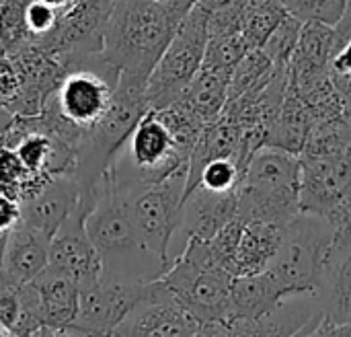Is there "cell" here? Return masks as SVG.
Returning <instances> with one entry per match:
<instances>
[{"label":"cell","instance_id":"2e32d148","mask_svg":"<svg viewBox=\"0 0 351 337\" xmlns=\"http://www.w3.org/2000/svg\"><path fill=\"white\" fill-rule=\"evenodd\" d=\"M8 58H12L19 68L21 86L6 109L12 115H39L68 74V68L58 58L33 43Z\"/></svg>","mask_w":351,"mask_h":337},{"label":"cell","instance_id":"30bf717a","mask_svg":"<svg viewBox=\"0 0 351 337\" xmlns=\"http://www.w3.org/2000/svg\"><path fill=\"white\" fill-rule=\"evenodd\" d=\"M115 0H70L58 8L53 29L33 45L58 58L68 72L103 49V35Z\"/></svg>","mask_w":351,"mask_h":337},{"label":"cell","instance_id":"e575fe53","mask_svg":"<svg viewBox=\"0 0 351 337\" xmlns=\"http://www.w3.org/2000/svg\"><path fill=\"white\" fill-rule=\"evenodd\" d=\"M21 222V202L12 196L0 194V233H8Z\"/></svg>","mask_w":351,"mask_h":337},{"label":"cell","instance_id":"d6a6232c","mask_svg":"<svg viewBox=\"0 0 351 337\" xmlns=\"http://www.w3.org/2000/svg\"><path fill=\"white\" fill-rule=\"evenodd\" d=\"M21 86L19 68L8 56H0V107H8Z\"/></svg>","mask_w":351,"mask_h":337},{"label":"cell","instance_id":"f1b7e54d","mask_svg":"<svg viewBox=\"0 0 351 337\" xmlns=\"http://www.w3.org/2000/svg\"><path fill=\"white\" fill-rule=\"evenodd\" d=\"M245 169L234 161V159H212L204 165V169L197 175V185L216 191V194H226V191H237L241 179H243Z\"/></svg>","mask_w":351,"mask_h":337},{"label":"cell","instance_id":"8992f818","mask_svg":"<svg viewBox=\"0 0 351 337\" xmlns=\"http://www.w3.org/2000/svg\"><path fill=\"white\" fill-rule=\"evenodd\" d=\"M210 0H197L179 23L146 82L150 109L175 103L204 66L210 39Z\"/></svg>","mask_w":351,"mask_h":337},{"label":"cell","instance_id":"5bb4252c","mask_svg":"<svg viewBox=\"0 0 351 337\" xmlns=\"http://www.w3.org/2000/svg\"><path fill=\"white\" fill-rule=\"evenodd\" d=\"M78 284L64 272L47 266L21 286V303L43 327V336H64L78 311Z\"/></svg>","mask_w":351,"mask_h":337},{"label":"cell","instance_id":"b9f144b4","mask_svg":"<svg viewBox=\"0 0 351 337\" xmlns=\"http://www.w3.org/2000/svg\"><path fill=\"white\" fill-rule=\"evenodd\" d=\"M150 2H171V0H150ZM189 4H195L197 0H187Z\"/></svg>","mask_w":351,"mask_h":337},{"label":"cell","instance_id":"d6986e66","mask_svg":"<svg viewBox=\"0 0 351 337\" xmlns=\"http://www.w3.org/2000/svg\"><path fill=\"white\" fill-rule=\"evenodd\" d=\"M315 299L319 311L335 323L351 325V235L335 231L333 245L323 264Z\"/></svg>","mask_w":351,"mask_h":337},{"label":"cell","instance_id":"4316f807","mask_svg":"<svg viewBox=\"0 0 351 337\" xmlns=\"http://www.w3.org/2000/svg\"><path fill=\"white\" fill-rule=\"evenodd\" d=\"M31 0H0V56H12L29 45L25 12Z\"/></svg>","mask_w":351,"mask_h":337},{"label":"cell","instance_id":"52a82bcc","mask_svg":"<svg viewBox=\"0 0 351 337\" xmlns=\"http://www.w3.org/2000/svg\"><path fill=\"white\" fill-rule=\"evenodd\" d=\"M333 239L335 229L325 216L298 212L284 226L282 245L267 272L290 297L315 294Z\"/></svg>","mask_w":351,"mask_h":337},{"label":"cell","instance_id":"44dd1931","mask_svg":"<svg viewBox=\"0 0 351 337\" xmlns=\"http://www.w3.org/2000/svg\"><path fill=\"white\" fill-rule=\"evenodd\" d=\"M239 216L237 191L216 194L202 185L193 187L183 202L181 229L189 237L210 241L224 224Z\"/></svg>","mask_w":351,"mask_h":337},{"label":"cell","instance_id":"d4e9b609","mask_svg":"<svg viewBox=\"0 0 351 337\" xmlns=\"http://www.w3.org/2000/svg\"><path fill=\"white\" fill-rule=\"evenodd\" d=\"M284 16H288V8L280 0H247L243 12V35L251 49L261 47Z\"/></svg>","mask_w":351,"mask_h":337},{"label":"cell","instance_id":"cb8c5ba5","mask_svg":"<svg viewBox=\"0 0 351 337\" xmlns=\"http://www.w3.org/2000/svg\"><path fill=\"white\" fill-rule=\"evenodd\" d=\"M313 126H315V119H313L304 99L294 89V84L288 80L286 97H284L282 109L269 130L267 144L284 148L294 154H300V150L304 148V144L311 136Z\"/></svg>","mask_w":351,"mask_h":337},{"label":"cell","instance_id":"ab89813d","mask_svg":"<svg viewBox=\"0 0 351 337\" xmlns=\"http://www.w3.org/2000/svg\"><path fill=\"white\" fill-rule=\"evenodd\" d=\"M45 4H49V6H53V8H62L64 4H68L70 0H43Z\"/></svg>","mask_w":351,"mask_h":337},{"label":"cell","instance_id":"ee69618b","mask_svg":"<svg viewBox=\"0 0 351 337\" xmlns=\"http://www.w3.org/2000/svg\"><path fill=\"white\" fill-rule=\"evenodd\" d=\"M350 4H351V0H350Z\"/></svg>","mask_w":351,"mask_h":337},{"label":"cell","instance_id":"ac0fdd59","mask_svg":"<svg viewBox=\"0 0 351 337\" xmlns=\"http://www.w3.org/2000/svg\"><path fill=\"white\" fill-rule=\"evenodd\" d=\"M337 49V27L323 21H304L298 43L288 62V80L296 91H304L329 78Z\"/></svg>","mask_w":351,"mask_h":337},{"label":"cell","instance_id":"277c9868","mask_svg":"<svg viewBox=\"0 0 351 337\" xmlns=\"http://www.w3.org/2000/svg\"><path fill=\"white\" fill-rule=\"evenodd\" d=\"M298 159L300 212L327 216L351 185V117L317 124Z\"/></svg>","mask_w":351,"mask_h":337},{"label":"cell","instance_id":"ba28073f","mask_svg":"<svg viewBox=\"0 0 351 337\" xmlns=\"http://www.w3.org/2000/svg\"><path fill=\"white\" fill-rule=\"evenodd\" d=\"M191 152L183 148L156 109H148L128 142L117 152L111 169L117 183H158L177 171H189Z\"/></svg>","mask_w":351,"mask_h":337},{"label":"cell","instance_id":"83f0119b","mask_svg":"<svg viewBox=\"0 0 351 337\" xmlns=\"http://www.w3.org/2000/svg\"><path fill=\"white\" fill-rule=\"evenodd\" d=\"M300 29H302V21L288 12V16H284L282 23L265 39L261 49L274 62V66L288 68V62H290L294 47L298 43V37H300Z\"/></svg>","mask_w":351,"mask_h":337},{"label":"cell","instance_id":"8d00e7d4","mask_svg":"<svg viewBox=\"0 0 351 337\" xmlns=\"http://www.w3.org/2000/svg\"><path fill=\"white\" fill-rule=\"evenodd\" d=\"M331 80L346 105V111L350 113L351 117V74H339V72H331Z\"/></svg>","mask_w":351,"mask_h":337},{"label":"cell","instance_id":"d590c367","mask_svg":"<svg viewBox=\"0 0 351 337\" xmlns=\"http://www.w3.org/2000/svg\"><path fill=\"white\" fill-rule=\"evenodd\" d=\"M331 72L351 74V35L339 45V49L331 62Z\"/></svg>","mask_w":351,"mask_h":337},{"label":"cell","instance_id":"1f68e13d","mask_svg":"<svg viewBox=\"0 0 351 337\" xmlns=\"http://www.w3.org/2000/svg\"><path fill=\"white\" fill-rule=\"evenodd\" d=\"M58 21V8L45 4L43 0H31L25 12V23L29 29V43H35L37 39L45 37Z\"/></svg>","mask_w":351,"mask_h":337},{"label":"cell","instance_id":"ffe728a7","mask_svg":"<svg viewBox=\"0 0 351 337\" xmlns=\"http://www.w3.org/2000/svg\"><path fill=\"white\" fill-rule=\"evenodd\" d=\"M51 237L19 222L8 231L0 274L14 286H23L49 266Z\"/></svg>","mask_w":351,"mask_h":337},{"label":"cell","instance_id":"5b68a950","mask_svg":"<svg viewBox=\"0 0 351 337\" xmlns=\"http://www.w3.org/2000/svg\"><path fill=\"white\" fill-rule=\"evenodd\" d=\"M232 278L230 272L216 264L210 243L197 237L187 239L183 253L175 257L160 276V280L199 321L202 336L208 325L228 317Z\"/></svg>","mask_w":351,"mask_h":337},{"label":"cell","instance_id":"484cf974","mask_svg":"<svg viewBox=\"0 0 351 337\" xmlns=\"http://www.w3.org/2000/svg\"><path fill=\"white\" fill-rule=\"evenodd\" d=\"M45 179L47 177H39L31 173L10 146L0 144V194L12 196L21 202L33 189H37Z\"/></svg>","mask_w":351,"mask_h":337},{"label":"cell","instance_id":"f546056e","mask_svg":"<svg viewBox=\"0 0 351 337\" xmlns=\"http://www.w3.org/2000/svg\"><path fill=\"white\" fill-rule=\"evenodd\" d=\"M286 8L296 19L304 21H323L337 27L350 8V0H288Z\"/></svg>","mask_w":351,"mask_h":337},{"label":"cell","instance_id":"3957f363","mask_svg":"<svg viewBox=\"0 0 351 337\" xmlns=\"http://www.w3.org/2000/svg\"><path fill=\"white\" fill-rule=\"evenodd\" d=\"M300 159L278 146H261L249 159L237 187L239 216L288 224L300 212Z\"/></svg>","mask_w":351,"mask_h":337},{"label":"cell","instance_id":"6da1fadb","mask_svg":"<svg viewBox=\"0 0 351 337\" xmlns=\"http://www.w3.org/2000/svg\"><path fill=\"white\" fill-rule=\"evenodd\" d=\"M191 6L187 0H115L99 56L119 76L148 82L150 72Z\"/></svg>","mask_w":351,"mask_h":337},{"label":"cell","instance_id":"4dcf8cb0","mask_svg":"<svg viewBox=\"0 0 351 337\" xmlns=\"http://www.w3.org/2000/svg\"><path fill=\"white\" fill-rule=\"evenodd\" d=\"M23 317V303H21V286H14L0 274V325L14 336L16 325Z\"/></svg>","mask_w":351,"mask_h":337},{"label":"cell","instance_id":"7402d4cb","mask_svg":"<svg viewBox=\"0 0 351 337\" xmlns=\"http://www.w3.org/2000/svg\"><path fill=\"white\" fill-rule=\"evenodd\" d=\"M284 226L286 224H276V222H265V220H245L239 245L226 270L234 278L255 276V274L265 272L271 266L282 245Z\"/></svg>","mask_w":351,"mask_h":337},{"label":"cell","instance_id":"74e56055","mask_svg":"<svg viewBox=\"0 0 351 337\" xmlns=\"http://www.w3.org/2000/svg\"><path fill=\"white\" fill-rule=\"evenodd\" d=\"M351 35V4L350 8H348V12H346V16L341 19V23L337 25V41H339V45L348 39Z\"/></svg>","mask_w":351,"mask_h":337},{"label":"cell","instance_id":"9a60e30c","mask_svg":"<svg viewBox=\"0 0 351 337\" xmlns=\"http://www.w3.org/2000/svg\"><path fill=\"white\" fill-rule=\"evenodd\" d=\"M88 212L90 210L78 202L56 231L49 245V266L70 276L78 288L95 284L103 276V259L84 226Z\"/></svg>","mask_w":351,"mask_h":337},{"label":"cell","instance_id":"4fadbf2b","mask_svg":"<svg viewBox=\"0 0 351 337\" xmlns=\"http://www.w3.org/2000/svg\"><path fill=\"white\" fill-rule=\"evenodd\" d=\"M113 336H202L199 321L160 280L146 284L142 299L113 329Z\"/></svg>","mask_w":351,"mask_h":337},{"label":"cell","instance_id":"60d3db41","mask_svg":"<svg viewBox=\"0 0 351 337\" xmlns=\"http://www.w3.org/2000/svg\"><path fill=\"white\" fill-rule=\"evenodd\" d=\"M8 336H10V334H8V329L0 325V337H8Z\"/></svg>","mask_w":351,"mask_h":337},{"label":"cell","instance_id":"9c48e42d","mask_svg":"<svg viewBox=\"0 0 351 337\" xmlns=\"http://www.w3.org/2000/svg\"><path fill=\"white\" fill-rule=\"evenodd\" d=\"M119 187L142 243L169 268V247L183 220L187 169L158 183H119Z\"/></svg>","mask_w":351,"mask_h":337},{"label":"cell","instance_id":"8fae6325","mask_svg":"<svg viewBox=\"0 0 351 337\" xmlns=\"http://www.w3.org/2000/svg\"><path fill=\"white\" fill-rule=\"evenodd\" d=\"M146 284L103 274L95 284L78 288V311L64 336H113V329L142 299Z\"/></svg>","mask_w":351,"mask_h":337},{"label":"cell","instance_id":"7bdbcfd3","mask_svg":"<svg viewBox=\"0 0 351 337\" xmlns=\"http://www.w3.org/2000/svg\"><path fill=\"white\" fill-rule=\"evenodd\" d=\"M280 2H282V4H286V2H288V0H280Z\"/></svg>","mask_w":351,"mask_h":337},{"label":"cell","instance_id":"f35d334b","mask_svg":"<svg viewBox=\"0 0 351 337\" xmlns=\"http://www.w3.org/2000/svg\"><path fill=\"white\" fill-rule=\"evenodd\" d=\"M14 115L6 109V107H0V136L8 130V126L12 124Z\"/></svg>","mask_w":351,"mask_h":337},{"label":"cell","instance_id":"7c38bea8","mask_svg":"<svg viewBox=\"0 0 351 337\" xmlns=\"http://www.w3.org/2000/svg\"><path fill=\"white\" fill-rule=\"evenodd\" d=\"M117 78L119 72L97 54L64 76L53 101L68 121L88 130L109 111Z\"/></svg>","mask_w":351,"mask_h":337},{"label":"cell","instance_id":"e0dca14e","mask_svg":"<svg viewBox=\"0 0 351 337\" xmlns=\"http://www.w3.org/2000/svg\"><path fill=\"white\" fill-rule=\"evenodd\" d=\"M78 200L80 185L74 171L56 173L21 200V222L53 237L62 222L78 206Z\"/></svg>","mask_w":351,"mask_h":337},{"label":"cell","instance_id":"7a4b0ae2","mask_svg":"<svg viewBox=\"0 0 351 337\" xmlns=\"http://www.w3.org/2000/svg\"><path fill=\"white\" fill-rule=\"evenodd\" d=\"M95 191V206L86 214L84 226L103 259V274L138 282L160 278L167 266L142 243L130 216L123 189L111 167L101 177Z\"/></svg>","mask_w":351,"mask_h":337},{"label":"cell","instance_id":"836d02e7","mask_svg":"<svg viewBox=\"0 0 351 337\" xmlns=\"http://www.w3.org/2000/svg\"><path fill=\"white\" fill-rule=\"evenodd\" d=\"M337 233L351 235V185L341 194L337 204L331 208V212L325 216Z\"/></svg>","mask_w":351,"mask_h":337},{"label":"cell","instance_id":"603a6c76","mask_svg":"<svg viewBox=\"0 0 351 337\" xmlns=\"http://www.w3.org/2000/svg\"><path fill=\"white\" fill-rule=\"evenodd\" d=\"M232 70L202 66L183 95L175 101L187 113H191L199 124L210 126L218 121L228 101V84Z\"/></svg>","mask_w":351,"mask_h":337}]
</instances>
